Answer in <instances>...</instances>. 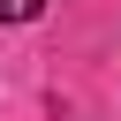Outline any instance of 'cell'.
Segmentation results:
<instances>
[{
	"label": "cell",
	"instance_id": "1",
	"mask_svg": "<svg viewBox=\"0 0 121 121\" xmlns=\"http://www.w3.org/2000/svg\"><path fill=\"white\" fill-rule=\"evenodd\" d=\"M45 0H0V23H38Z\"/></svg>",
	"mask_w": 121,
	"mask_h": 121
}]
</instances>
